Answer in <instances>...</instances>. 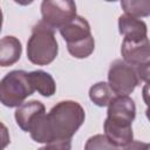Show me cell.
<instances>
[{"mask_svg": "<svg viewBox=\"0 0 150 150\" xmlns=\"http://www.w3.org/2000/svg\"><path fill=\"white\" fill-rule=\"evenodd\" d=\"M121 54L123 61L128 64L138 67L150 63V45L149 39L132 41L123 39L121 45Z\"/></svg>", "mask_w": 150, "mask_h": 150, "instance_id": "cell-7", "label": "cell"}, {"mask_svg": "<svg viewBox=\"0 0 150 150\" xmlns=\"http://www.w3.org/2000/svg\"><path fill=\"white\" fill-rule=\"evenodd\" d=\"M107 117L132 123L136 117V105L130 96H115L108 104Z\"/></svg>", "mask_w": 150, "mask_h": 150, "instance_id": "cell-10", "label": "cell"}, {"mask_svg": "<svg viewBox=\"0 0 150 150\" xmlns=\"http://www.w3.org/2000/svg\"><path fill=\"white\" fill-rule=\"evenodd\" d=\"M132 123L107 117L103 123L104 136L116 146L123 148L134 141Z\"/></svg>", "mask_w": 150, "mask_h": 150, "instance_id": "cell-9", "label": "cell"}, {"mask_svg": "<svg viewBox=\"0 0 150 150\" xmlns=\"http://www.w3.org/2000/svg\"><path fill=\"white\" fill-rule=\"evenodd\" d=\"M121 7L124 14L136 19L146 18L150 14V1L149 0H124L121 1Z\"/></svg>", "mask_w": 150, "mask_h": 150, "instance_id": "cell-15", "label": "cell"}, {"mask_svg": "<svg viewBox=\"0 0 150 150\" xmlns=\"http://www.w3.org/2000/svg\"><path fill=\"white\" fill-rule=\"evenodd\" d=\"M22 53L21 41L13 36L6 35L0 39V67H9L16 63Z\"/></svg>", "mask_w": 150, "mask_h": 150, "instance_id": "cell-12", "label": "cell"}, {"mask_svg": "<svg viewBox=\"0 0 150 150\" xmlns=\"http://www.w3.org/2000/svg\"><path fill=\"white\" fill-rule=\"evenodd\" d=\"M103 134H97L89 137L84 144V150H120Z\"/></svg>", "mask_w": 150, "mask_h": 150, "instance_id": "cell-16", "label": "cell"}, {"mask_svg": "<svg viewBox=\"0 0 150 150\" xmlns=\"http://www.w3.org/2000/svg\"><path fill=\"white\" fill-rule=\"evenodd\" d=\"M59 30L67 42V49L71 56L75 59H86L93 54L95 49V40L87 19L76 15Z\"/></svg>", "mask_w": 150, "mask_h": 150, "instance_id": "cell-4", "label": "cell"}, {"mask_svg": "<svg viewBox=\"0 0 150 150\" xmlns=\"http://www.w3.org/2000/svg\"><path fill=\"white\" fill-rule=\"evenodd\" d=\"M57 53L59 45L54 29L40 20L33 26L27 41V59L33 64L47 66L56 59Z\"/></svg>", "mask_w": 150, "mask_h": 150, "instance_id": "cell-3", "label": "cell"}, {"mask_svg": "<svg viewBox=\"0 0 150 150\" xmlns=\"http://www.w3.org/2000/svg\"><path fill=\"white\" fill-rule=\"evenodd\" d=\"M34 91L25 70H12L0 80V103L7 108L20 107Z\"/></svg>", "mask_w": 150, "mask_h": 150, "instance_id": "cell-5", "label": "cell"}, {"mask_svg": "<svg viewBox=\"0 0 150 150\" xmlns=\"http://www.w3.org/2000/svg\"><path fill=\"white\" fill-rule=\"evenodd\" d=\"M38 150H71V142L70 141H59L47 143L43 146L39 148Z\"/></svg>", "mask_w": 150, "mask_h": 150, "instance_id": "cell-17", "label": "cell"}, {"mask_svg": "<svg viewBox=\"0 0 150 150\" xmlns=\"http://www.w3.org/2000/svg\"><path fill=\"white\" fill-rule=\"evenodd\" d=\"M45 114H46L45 104L38 100H32L18 107L14 112V117L19 128L25 132H29L30 129L34 127V124Z\"/></svg>", "mask_w": 150, "mask_h": 150, "instance_id": "cell-8", "label": "cell"}, {"mask_svg": "<svg viewBox=\"0 0 150 150\" xmlns=\"http://www.w3.org/2000/svg\"><path fill=\"white\" fill-rule=\"evenodd\" d=\"M149 64L131 66L121 59L111 62L108 70V84L116 96H129L142 82H148Z\"/></svg>", "mask_w": 150, "mask_h": 150, "instance_id": "cell-2", "label": "cell"}, {"mask_svg": "<svg viewBox=\"0 0 150 150\" xmlns=\"http://www.w3.org/2000/svg\"><path fill=\"white\" fill-rule=\"evenodd\" d=\"M116 95L109 87L108 82L101 81L93 84L89 89V98L97 107H108Z\"/></svg>", "mask_w": 150, "mask_h": 150, "instance_id": "cell-14", "label": "cell"}, {"mask_svg": "<svg viewBox=\"0 0 150 150\" xmlns=\"http://www.w3.org/2000/svg\"><path fill=\"white\" fill-rule=\"evenodd\" d=\"M28 75L34 90H36L40 95L45 97H50L55 94L56 83L49 73L39 69V70H33L28 73Z\"/></svg>", "mask_w": 150, "mask_h": 150, "instance_id": "cell-13", "label": "cell"}, {"mask_svg": "<svg viewBox=\"0 0 150 150\" xmlns=\"http://www.w3.org/2000/svg\"><path fill=\"white\" fill-rule=\"evenodd\" d=\"M86 118L83 107L71 100L56 103L30 129L29 135L36 143L70 141Z\"/></svg>", "mask_w": 150, "mask_h": 150, "instance_id": "cell-1", "label": "cell"}, {"mask_svg": "<svg viewBox=\"0 0 150 150\" xmlns=\"http://www.w3.org/2000/svg\"><path fill=\"white\" fill-rule=\"evenodd\" d=\"M120 150H150V145L146 142H141V141H132L131 143L127 144Z\"/></svg>", "mask_w": 150, "mask_h": 150, "instance_id": "cell-19", "label": "cell"}, {"mask_svg": "<svg viewBox=\"0 0 150 150\" xmlns=\"http://www.w3.org/2000/svg\"><path fill=\"white\" fill-rule=\"evenodd\" d=\"M2 22H4V15H2L1 7H0V32H1V28H2Z\"/></svg>", "mask_w": 150, "mask_h": 150, "instance_id": "cell-20", "label": "cell"}, {"mask_svg": "<svg viewBox=\"0 0 150 150\" xmlns=\"http://www.w3.org/2000/svg\"><path fill=\"white\" fill-rule=\"evenodd\" d=\"M11 143V136L7 127L0 122V150H5Z\"/></svg>", "mask_w": 150, "mask_h": 150, "instance_id": "cell-18", "label": "cell"}, {"mask_svg": "<svg viewBox=\"0 0 150 150\" xmlns=\"http://www.w3.org/2000/svg\"><path fill=\"white\" fill-rule=\"evenodd\" d=\"M118 32L125 40L139 41L148 39V26L141 20L127 14H122L118 18Z\"/></svg>", "mask_w": 150, "mask_h": 150, "instance_id": "cell-11", "label": "cell"}, {"mask_svg": "<svg viewBox=\"0 0 150 150\" xmlns=\"http://www.w3.org/2000/svg\"><path fill=\"white\" fill-rule=\"evenodd\" d=\"M42 21L53 29H60L76 14V4L71 0H43L41 2Z\"/></svg>", "mask_w": 150, "mask_h": 150, "instance_id": "cell-6", "label": "cell"}]
</instances>
